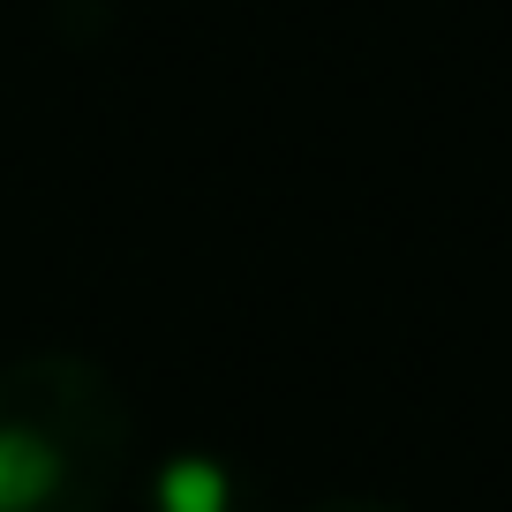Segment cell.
I'll return each mask as SVG.
<instances>
[{
    "mask_svg": "<svg viewBox=\"0 0 512 512\" xmlns=\"http://www.w3.org/2000/svg\"><path fill=\"white\" fill-rule=\"evenodd\" d=\"M136 467V407L91 354L0 362V512H113Z\"/></svg>",
    "mask_w": 512,
    "mask_h": 512,
    "instance_id": "obj_1",
    "label": "cell"
},
{
    "mask_svg": "<svg viewBox=\"0 0 512 512\" xmlns=\"http://www.w3.org/2000/svg\"><path fill=\"white\" fill-rule=\"evenodd\" d=\"M144 512H249V475L226 452L181 445L151 467L144 482Z\"/></svg>",
    "mask_w": 512,
    "mask_h": 512,
    "instance_id": "obj_2",
    "label": "cell"
},
{
    "mask_svg": "<svg viewBox=\"0 0 512 512\" xmlns=\"http://www.w3.org/2000/svg\"><path fill=\"white\" fill-rule=\"evenodd\" d=\"M294 512H407V505H392V497H309Z\"/></svg>",
    "mask_w": 512,
    "mask_h": 512,
    "instance_id": "obj_3",
    "label": "cell"
}]
</instances>
